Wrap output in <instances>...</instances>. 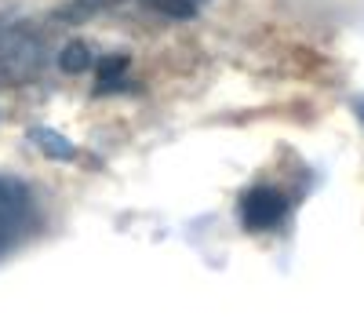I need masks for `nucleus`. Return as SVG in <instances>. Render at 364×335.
Here are the masks:
<instances>
[{"instance_id":"1","label":"nucleus","mask_w":364,"mask_h":335,"mask_svg":"<svg viewBox=\"0 0 364 335\" xmlns=\"http://www.w3.org/2000/svg\"><path fill=\"white\" fill-rule=\"evenodd\" d=\"M44 63V44L22 22H0V87L29 80Z\"/></svg>"},{"instance_id":"2","label":"nucleus","mask_w":364,"mask_h":335,"mask_svg":"<svg viewBox=\"0 0 364 335\" xmlns=\"http://www.w3.org/2000/svg\"><path fill=\"white\" fill-rule=\"evenodd\" d=\"M33 223H37L33 193L15 179H0V259L22 245Z\"/></svg>"},{"instance_id":"3","label":"nucleus","mask_w":364,"mask_h":335,"mask_svg":"<svg viewBox=\"0 0 364 335\" xmlns=\"http://www.w3.org/2000/svg\"><path fill=\"white\" fill-rule=\"evenodd\" d=\"M288 219V197L273 186H252L240 197V226L252 233L277 230Z\"/></svg>"},{"instance_id":"4","label":"nucleus","mask_w":364,"mask_h":335,"mask_svg":"<svg viewBox=\"0 0 364 335\" xmlns=\"http://www.w3.org/2000/svg\"><path fill=\"white\" fill-rule=\"evenodd\" d=\"M139 4L149 8V11H161L168 18H190V15L200 11L204 0H139Z\"/></svg>"},{"instance_id":"5","label":"nucleus","mask_w":364,"mask_h":335,"mask_svg":"<svg viewBox=\"0 0 364 335\" xmlns=\"http://www.w3.org/2000/svg\"><path fill=\"white\" fill-rule=\"evenodd\" d=\"M124 73H128V58H120V55L102 58V70H99V91H117V87H124Z\"/></svg>"},{"instance_id":"6","label":"nucleus","mask_w":364,"mask_h":335,"mask_svg":"<svg viewBox=\"0 0 364 335\" xmlns=\"http://www.w3.org/2000/svg\"><path fill=\"white\" fill-rule=\"evenodd\" d=\"M87 63H91V55H87L84 44H73V48L63 51V70H70V73H80Z\"/></svg>"}]
</instances>
